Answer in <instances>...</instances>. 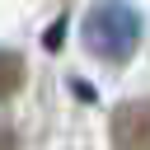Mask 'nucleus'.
Wrapping results in <instances>:
<instances>
[{"mask_svg":"<svg viewBox=\"0 0 150 150\" xmlns=\"http://www.w3.org/2000/svg\"><path fill=\"white\" fill-rule=\"evenodd\" d=\"M84 47L112 66L131 61V52L141 47V14L122 0H98L84 14Z\"/></svg>","mask_w":150,"mask_h":150,"instance_id":"obj_1","label":"nucleus"},{"mask_svg":"<svg viewBox=\"0 0 150 150\" xmlns=\"http://www.w3.org/2000/svg\"><path fill=\"white\" fill-rule=\"evenodd\" d=\"M112 145L117 150H150V98H127L112 112Z\"/></svg>","mask_w":150,"mask_h":150,"instance_id":"obj_2","label":"nucleus"},{"mask_svg":"<svg viewBox=\"0 0 150 150\" xmlns=\"http://www.w3.org/2000/svg\"><path fill=\"white\" fill-rule=\"evenodd\" d=\"M19 89H23V56L0 47V103H9Z\"/></svg>","mask_w":150,"mask_h":150,"instance_id":"obj_3","label":"nucleus"}]
</instances>
